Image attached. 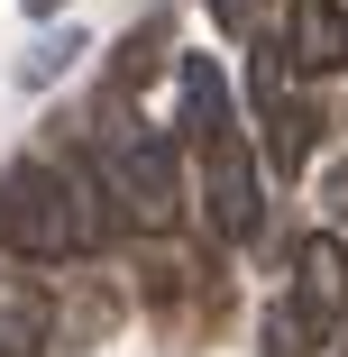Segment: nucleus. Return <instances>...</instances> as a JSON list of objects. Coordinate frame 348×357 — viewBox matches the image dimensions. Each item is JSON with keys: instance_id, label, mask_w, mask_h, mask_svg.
<instances>
[{"instance_id": "1", "label": "nucleus", "mask_w": 348, "mask_h": 357, "mask_svg": "<svg viewBox=\"0 0 348 357\" xmlns=\"http://www.w3.org/2000/svg\"><path fill=\"white\" fill-rule=\"evenodd\" d=\"M119 229V211L101 202V183L83 165H37L19 156L10 174H0V248L46 266V257H83Z\"/></svg>"}, {"instance_id": "2", "label": "nucleus", "mask_w": 348, "mask_h": 357, "mask_svg": "<svg viewBox=\"0 0 348 357\" xmlns=\"http://www.w3.org/2000/svg\"><path fill=\"white\" fill-rule=\"evenodd\" d=\"M101 192H110V211H119V229H174V211H183L174 137L137 128V119H110V128H101Z\"/></svg>"}, {"instance_id": "3", "label": "nucleus", "mask_w": 348, "mask_h": 357, "mask_svg": "<svg viewBox=\"0 0 348 357\" xmlns=\"http://www.w3.org/2000/svg\"><path fill=\"white\" fill-rule=\"evenodd\" d=\"M248 101H257V119H266V165L275 174H303L312 165V101H294V83H285V37H248Z\"/></svg>"}, {"instance_id": "4", "label": "nucleus", "mask_w": 348, "mask_h": 357, "mask_svg": "<svg viewBox=\"0 0 348 357\" xmlns=\"http://www.w3.org/2000/svg\"><path fill=\"white\" fill-rule=\"evenodd\" d=\"M202 156V202H211V229L229 238V248H248L257 229H266V174H257V156H248V137L229 128V137H211V147H192Z\"/></svg>"}, {"instance_id": "5", "label": "nucleus", "mask_w": 348, "mask_h": 357, "mask_svg": "<svg viewBox=\"0 0 348 357\" xmlns=\"http://www.w3.org/2000/svg\"><path fill=\"white\" fill-rule=\"evenodd\" d=\"M312 339H330L339 321H348V248L339 238H312L303 257H294V303H285Z\"/></svg>"}, {"instance_id": "6", "label": "nucleus", "mask_w": 348, "mask_h": 357, "mask_svg": "<svg viewBox=\"0 0 348 357\" xmlns=\"http://www.w3.org/2000/svg\"><path fill=\"white\" fill-rule=\"evenodd\" d=\"M285 64L348 74V0H285Z\"/></svg>"}, {"instance_id": "7", "label": "nucleus", "mask_w": 348, "mask_h": 357, "mask_svg": "<svg viewBox=\"0 0 348 357\" xmlns=\"http://www.w3.org/2000/svg\"><path fill=\"white\" fill-rule=\"evenodd\" d=\"M174 83H183V147H211V137L239 128L229 83H220V64H211V55H183V64H174Z\"/></svg>"}, {"instance_id": "8", "label": "nucleus", "mask_w": 348, "mask_h": 357, "mask_svg": "<svg viewBox=\"0 0 348 357\" xmlns=\"http://www.w3.org/2000/svg\"><path fill=\"white\" fill-rule=\"evenodd\" d=\"M46 339H55V303L28 275H0V357H46Z\"/></svg>"}, {"instance_id": "9", "label": "nucleus", "mask_w": 348, "mask_h": 357, "mask_svg": "<svg viewBox=\"0 0 348 357\" xmlns=\"http://www.w3.org/2000/svg\"><path fill=\"white\" fill-rule=\"evenodd\" d=\"M257 357H312V330H303L285 303H275V312H266V330H257Z\"/></svg>"}, {"instance_id": "10", "label": "nucleus", "mask_w": 348, "mask_h": 357, "mask_svg": "<svg viewBox=\"0 0 348 357\" xmlns=\"http://www.w3.org/2000/svg\"><path fill=\"white\" fill-rule=\"evenodd\" d=\"M211 10H220V28H229V37H257V19H266V0H211Z\"/></svg>"}, {"instance_id": "11", "label": "nucleus", "mask_w": 348, "mask_h": 357, "mask_svg": "<svg viewBox=\"0 0 348 357\" xmlns=\"http://www.w3.org/2000/svg\"><path fill=\"white\" fill-rule=\"evenodd\" d=\"M321 211H330V220H348V156L321 174Z\"/></svg>"}, {"instance_id": "12", "label": "nucleus", "mask_w": 348, "mask_h": 357, "mask_svg": "<svg viewBox=\"0 0 348 357\" xmlns=\"http://www.w3.org/2000/svg\"><path fill=\"white\" fill-rule=\"evenodd\" d=\"M55 10H64V0H28V19H55Z\"/></svg>"}]
</instances>
